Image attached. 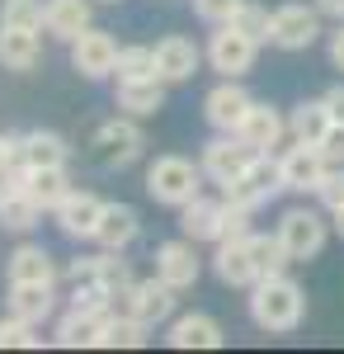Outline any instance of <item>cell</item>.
Segmentation results:
<instances>
[{"label": "cell", "instance_id": "42", "mask_svg": "<svg viewBox=\"0 0 344 354\" xmlns=\"http://www.w3.org/2000/svg\"><path fill=\"white\" fill-rule=\"evenodd\" d=\"M0 165H24V137L0 133Z\"/></svg>", "mask_w": 344, "mask_h": 354}, {"label": "cell", "instance_id": "9", "mask_svg": "<svg viewBox=\"0 0 344 354\" xmlns=\"http://www.w3.org/2000/svg\"><path fill=\"white\" fill-rule=\"evenodd\" d=\"M118 43L108 38V33H99V28H85L80 38H71V66H76L85 81H104V76H113L118 71Z\"/></svg>", "mask_w": 344, "mask_h": 354}, {"label": "cell", "instance_id": "44", "mask_svg": "<svg viewBox=\"0 0 344 354\" xmlns=\"http://www.w3.org/2000/svg\"><path fill=\"white\" fill-rule=\"evenodd\" d=\"M321 100H325V109H330V118H335V123H344V85H330V90H325Z\"/></svg>", "mask_w": 344, "mask_h": 354}, {"label": "cell", "instance_id": "37", "mask_svg": "<svg viewBox=\"0 0 344 354\" xmlns=\"http://www.w3.org/2000/svg\"><path fill=\"white\" fill-rule=\"evenodd\" d=\"M118 81H137V76H156V48H123L118 53Z\"/></svg>", "mask_w": 344, "mask_h": 354}, {"label": "cell", "instance_id": "8", "mask_svg": "<svg viewBox=\"0 0 344 354\" xmlns=\"http://www.w3.org/2000/svg\"><path fill=\"white\" fill-rule=\"evenodd\" d=\"M250 90L236 85V76H227L222 85H212L208 100H203V118H208L212 133H240V123H245V113H250Z\"/></svg>", "mask_w": 344, "mask_h": 354}, {"label": "cell", "instance_id": "46", "mask_svg": "<svg viewBox=\"0 0 344 354\" xmlns=\"http://www.w3.org/2000/svg\"><path fill=\"white\" fill-rule=\"evenodd\" d=\"M321 15H330V19H344V0H316Z\"/></svg>", "mask_w": 344, "mask_h": 354}, {"label": "cell", "instance_id": "10", "mask_svg": "<svg viewBox=\"0 0 344 354\" xmlns=\"http://www.w3.org/2000/svg\"><path fill=\"white\" fill-rule=\"evenodd\" d=\"M255 53H260V43L245 38L231 24H217V33L208 43V62H212V71H222V76H245L255 66Z\"/></svg>", "mask_w": 344, "mask_h": 354}, {"label": "cell", "instance_id": "19", "mask_svg": "<svg viewBox=\"0 0 344 354\" xmlns=\"http://www.w3.org/2000/svg\"><path fill=\"white\" fill-rule=\"evenodd\" d=\"M5 274H10V283H57V265L52 255L43 250V245H15L10 250V260H5Z\"/></svg>", "mask_w": 344, "mask_h": 354}, {"label": "cell", "instance_id": "18", "mask_svg": "<svg viewBox=\"0 0 344 354\" xmlns=\"http://www.w3.org/2000/svg\"><path fill=\"white\" fill-rule=\"evenodd\" d=\"M76 274H90V279H99V283L108 288V298H113V302H118V298H123V293H128V288L137 283V279H133V265L123 260V250H104V255L76 260V265H71V279H76Z\"/></svg>", "mask_w": 344, "mask_h": 354}, {"label": "cell", "instance_id": "34", "mask_svg": "<svg viewBox=\"0 0 344 354\" xmlns=\"http://www.w3.org/2000/svg\"><path fill=\"white\" fill-rule=\"evenodd\" d=\"M231 28H240L255 43H274V15H269L265 5H255V0H245L236 15H231Z\"/></svg>", "mask_w": 344, "mask_h": 354}, {"label": "cell", "instance_id": "32", "mask_svg": "<svg viewBox=\"0 0 344 354\" xmlns=\"http://www.w3.org/2000/svg\"><path fill=\"white\" fill-rule=\"evenodd\" d=\"M38 222H43V203L28 189L10 194V198L0 203V227H10V232H33Z\"/></svg>", "mask_w": 344, "mask_h": 354}, {"label": "cell", "instance_id": "47", "mask_svg": "<svg viewBox=\"0 0 344 354\" xmlns=\"http://www.w3.org/2000/svg\"><path fill=\"white\" fill-rule=\"evenodd\" d=\"M330 218H335V232H340V241H344V208H335Z\"/></svg>", "mask_w": 344, "mask_h": 354}, {"label": "cell", "instance_id": "23", "mask_svg": "<svg viewBox=\"0 0 344 354\" xmlns=\"http://www.w3.org/2000/svg\"><path fill=\"white\" fill-rule=\"evenodd\" d=\"M137 232H142L137 208H128V203H104V218H99L95 241L104 245V250H128V245L137 241Z\"/></svg>", "mask_w": 344, "mask_h": 354}, {"label": "cell", "instance_id": "39", "mask_svg": "<svg viewBox=\"0 0 344 354\" xmlns=\"http://www.w3.org/2000/svg\"><path fill=\"white\" fill-rule=\"evenodd\" d=\"M245 0H193V15L203 19V24H231V15H236Z\"/></svg>", "mask_w": 344, "mask_h": 354}, {"label": "cell", "instance_id": "17", "mask_svg": "<svg viewBox=\"0 0 344 354\" xmlns=\"http://www.w3.org/2000/svg\"><path fill=\"white\" fill-rule=\"evenodd\" d=\"M198 62H203V53H198L189 38H180V33H170V38H160V43H156V76H160L165 85L193 81Z\"/></svg>", "mask_w": 344, "mask_h": 354}, {"label": "cell", "instance_id": "16", "mask_svg": "<svg viewBox=\"0 0 344 354\" xmlns=\"http://www.w3.org/2000/svg\"><path fill=\"white\" fill-rule=\"evenodd\" d=\"M99 218H104V203H99L95 194H85V189H71L66 203L57 208V227H61L71 241H95Z\"/></svg>", "mask_w": 344, "mask_h": 354}, {"label": "cell", "instance_id": "36", "mask_svg": "<svg viewBox=\"0 0 344 354\" xmlns=\"http://www.w3.org/2000/svg\"><path fill=\"white\" fill-rule=\"evenodd\" d=\"M33 330H38L33 322H24V317H15V312H10V317L0 322V350H38L43 340H38Z\"/></svg>", "mask_w": 344, "mask_h": 354}, {"label": "cell", "instance_id": "48", "mask_svg": "<svg viewBox=\"0 0 344 354\" xmlns=\"http://www.w3.org/2000/svg\"><path fill=\"white\" fill-rule=\"evenodd\" d=\"M104 5H118V0H104Z\"/></svg>", "mask_w": 344, "mask_h": 354}, {"label": "cell", "instance_id": "4", "mask_svg": "<svg viewBox=\"0 0 344 354\" xmlns=\"http://www.w3.org/2000/svg\"><path fill=\"white\" fill-rule=\"evenodd\" d=\"M274 194H283V175H278V161H274V156H255L236 180L222 185V198H227V203H240V208H250V213H260Z\"/></svg>", "mask_w": 344, "mask_h": 354}, {"label": "cell", "instance_id": "20", "mask_svg": "<svg viewBox=\"0 0 344 354\" xmlns=\"http://www.w3.org/2000/svg\"><path fill=\"white\" fill-rule=\"evenodd\" d=\"M118 109L133 118H151L165 109V81L160 76H137V81H118Z\"/></svg>", "mask_w": 344, "mask_h": 354}, {"label": "cell", "instance_id": "43", "mask_svg": "<svg viewBox=\"0 0 344 354\" xmlns=\"http://www.w3.org/2000/svg\"><path fill=\"white\" fill-rule=\"evenodd\" d=\"M24 189V165H0V203Z\"/></svg>", "mask_w": 344, "mask_h": 354}, {"label": "cell", "instance_id": "40", "mask_svg": "<svg viewBox=\"0 0 344 354\" xmlns=\"http://www.w3.org/2000/svg\"><path fill=\"white\" fill-rule=\"evenodd\" d=\"M222 203H227V198H222ZM250 218H255L250 208L227 203V208H222V241H227V236H250Z\"/></svg>", "mask_w": 344, "mask_h": 354}, {"label": "cell", "instance_id": "30", "mask_svg": "<svg viewBox=\"0 0 344 354\" xmlns=\"http://www.w3.org/2000/svg\"><path fill=\"white\" fill-rule=\"evenodd\" d=\"M330 123H335V118H330V109H325V100H307V104H297V109H292L288 133L297 137V142H321Z\"/></svg>", "mask_w": 344, "mask_h": 354}, {"label": "cell", "instance_id": "6", "mask_svg": "<svg viewBox=\"0 0 344 354\" xmlns=\"http://www.w3.org/2000/svg\"><path fill=\"white\" fill-rule=\"evenodd\" d=\"M321 38V10L316 5H302V0H288L274 10V48L283 53H307Z\"/></svg>", "mask_w": 344, "mask_h": 354}, {"label": "cell", "instance_id": "31", "mask_svg": "<svg viewBox=\"0 0 344 354\" xmlns=\"http://www.w3.org/2000/svg\"><path fill=\"white\" fill-rule=\"evenodd\" d=\"M146 322H137L133 312H123V317H118V312H113V317H108V326H104V340H99V350H142V345H146Z\"/></svg>", "mask_w": 344, "mask_h": 354}, {"label": "cell", "instance_id": "41", "mask_svg": "<svg viewBox=\"0 0 344 354\" xmlns=\"http://www.w3.org/2000/svg\"><path fill=\"white\" fill-rule=\"evenodd\" d=\"M316 147H321V156H325L330 165H344V123H330Z\"/></svg>", "mask_w": 344, "mask_h": 354}, {"label": "cell", "instance_id": "2", "mask_svg": "<svg viewBox=\"0 0 344 354\" xmlns=\"http://www.w3.org/2000/svg\"><path fill=\"white\" fill-rule=\"evenodd\" d=\"M146 194L165 208H184L203 194V161L193 165L189 156H156L146 165Z\"/></svg>", "mask_w": 344, "mask_h": 354}, {"label": "cell", "instance_id": "11", "mask_svg": "<svg viewBox=\"0 0 344 354\" xmlns=\"http://www.w3.org/2000/svg\"><path fill=\"white\" fill-rule=\"evenodd\" d=\"M175 293L180 288H170L165 279H142V283H133L123 293V312H133L137 322H146V326H160V322L175 317Z\"/></svg>", "mask_w": 344, "mask_h": 354}, {"label": "cell", "instance_id": "38", "mask_svg": "<svg viewBox=\"0 0 344 354\" xmlns=\"http://www.w3.org/2000/svg\"><path fill=\"white\" fill-rule=\"evenodd\" d=\"M312 194L321 198V208H325V213L344 208V165H325V175H321V185Z\"/></svg>", "mask_w": 344, "mask_h": 354}, {"label": "cell", "instance_id": "15", "mask_svg": "<svg viewBox=\"0 0 344 354\" xmlns=\"http://www.w3.org/2000/svg\"><path fill=\"white\" fill-rule=\"evenodd\" d=\"M108 317H113V307H108V312H85V307H71V312L57 322V345H61V350H99Z\"/></svg>", "mask_w": 344, "mask_h": 354}, {"label": "cell", "instance_id": "28", "mask_svg": "<svg viewBox=\"0 0 344 354\" xmlns=\"http://www.w3.org/2000/svg\"><path fill=\"white\" fill-rule=\"evenodd\" d=\"M38 62V33L33 28H5L0 24V66L5 71H28Z\"/></svg>", "mask_w": 344, "mask_h": 354}, {"label": "cell", "instance_id": "14", "mask_svg": "<svg viewBox=\"0 0 344 354\" xmlns=\"http://www.w3.org/2000/svg\"><path fill=\"white\" fill-rule=\"evenodd\" d=\"M193 245L198 241H160L156 245V279H165L170 288H193L198 283V274H203V265H198V255H193Z\"/></svg>", "mask_w": 344, "mask_h": 354}, {"label": "cell", "instance_id": "25", "mask_svg": "<svg viewBox=\"0 0 344 354\" xmlns=\"http://www.w3.org/2000/svg\"><path fill=\"white\" fill-rule=\"evenodd\" d=\"M24 189L43 203V213H57L71 194V180H66V165H38V170H24Z\"/></svg>", "mask_w": 344, "mask_h": 354}, {"label": "cell", "instance_id": "1", "mask_svg": "<svg viewBox=\"0 0 344 354\" xmlns=\"http://www.w3.org/2000/svg\"><path fill=\"white\" fill-rule=\"evenodd\" d=\"M302 312H307V298H302V288L292 283L288 274L255 279V288H250V322L260 330L288 335V330L302 326Z\"/></svg>", "mask_w": 344, "mask_h": 354}, {"label": "cell", "instance_id": "3", "mask_svg": "<svg viewBox=\"0 0 344 354\" xmlns=\"http://www.w3.org/2000/svg\"><path fill=\"white\" fill-rule=\"evenodd\" d=\"M142 147H146V133L137 128V118H108L104 128H95L90 137V156L95 165H104V170H123V165H133L142 156Z\"/></svg>", "mask_w": 344, "mask_h": 354}, {"label": "cell", "instance_id": "22", "mask_svg": "<svg viewBox=\"0 0 344 354\" xmlns=\"http://www.w3.org/2000/svg\"><path fill=\"white\" fill-rule=\"evenodd\" d=\"M175 350H222V326L203 317V312H189V317H175L170 322V335H165Z\"/></svg>", "mask_w": 344, "mask_h": 354}, {"label": "cell", "instance_id": "27", "mask_svg": "<svg viewBox=\"0 0 344 354\" xmlns=\"http://www.w3.org/2000/svg\"><path fill=\"white\" fill-rule=\"evenodd\" d=\"M52 283H10V312L33 326H43L52 317Z\"/></svg>", "mask_w": 344, "mask_h": 354}, {"label": "cell", "instance_id": "13", "mask_svg": "<svg viewBox=\"0 0 344 354\" xmlns=\"http://www.w3.org/2000/svg\"><path fill=\"white\" fill-rule=\"evenodd\" d=\"M212 270L217 279L227 283V288H255V255H250V236H227V241H217V255H212Z\"/></svg>", "mask_w": 344, "mask_h": 354}, {"label": "cell", "instance_id": "45", "mask_svg": "<svg viewBox=\"0 0 344 354\" xmlns=\"http://www.w3.org/2000/svg\"><path fill=\"white\" fill-rule=\"evenodd\" d=\"M330 62H335V71H344V19H340V28L330 33Z\"/></svg>", "mask_w": 344, "mask_h": 354}, {"label": "cell", "instance_id": "24", "mask_svg": "<svg viewBox=\"0 0 344 354\" xmlns=\"http://www.w3.org/2000/svg\"><path fill=\"white\" fill-rule=\"evenodd\" d=\"M283 133H288V123H283V113L269 109V104H250V113H245V123H240V137L255 147V151H274L278 142H283Z\"/></svg>", "mask_w": 344, "mask_h": 354}, {"label": "cell", "instance_id": "35", "mask_svg": "<svg viewBox=\"0 0 344 354\" xmlns=\"http://www.w3.org/2000/svg\"><path fill=\"white\" fill-rule=\"evenodd\" d=\"M48 19V5H38V0H0V24L5 28H43Z\"/></svg>", "mask_w": 344, "mask_h": 354}, {"label": "cell", "instance_id": "21", "mask_svg": "<svg viewBox=\"0 0 344 354\" xmlns=\"http://www.w3.org/2000/svg\"><path fill=\"white\" fill-rule=\"evenodd\" d=\"M222 198H193L180 208V232H184L189 241H222Z\"/></svg>", "mask_w": 344, "mask_h": 354}, {"label": "cell", "instance_id": "29", "mask_svg": "<svg viewBox=\"0 0 344 354\" xmlns=\"http://www.w3.org/2000/svg\"><path fill=\"white\" fill-rule=\"evenodd\" d=\"M66 161H71L66 137L43 133V128L24 133V170H38V165H66Z\"/></svg>", "mask_w": 344, "mask_h": 354}, {"label": "cell", "instance_id": "7", "mask_svg": "<svg viewBox=\"0 0 344 354\" xmlns=\"http://www.w3.org/2000/svg\"><path fill=\"white\" fill-rule=\"evenodd\" d=\"M255 156H265V151H255L240 133H222L203 147V175H208L212 185H227V180H236Z\"/></svg>", "mask_w": 344, "mask_h": 354}, {"label": "cell", "instance_id": "33", "mask_svg": "<svg viewBox=\"0 0 344 354\" xmlns=\"http://www.w3.org/2000/svg\"><path fill=\"white\" fill-rule=\"evenodd\" d=\"M250 255H255V270H260V279H265V274H288V265H292V255H288V245L278 241V232H274V236H265V232H250Z\"/></svg>", "mask_w": 344, "mask_h": 354}, {"label": "cell", "instance_id": "26", "mask_svg": "<svg viewBox=\"0 0 344 354\" xmlns=\"http://www.w3.org/2000/svg\"><path fill=\"white\" fill-rule=\"evenodd\" d=\"M43 28H48L52 38H61V43L80 38V33L90 28V0H48V19H43Z\"/></svg>", "mask_w": 344, "mask_h": 354}, {"label": "cell", "instance_id": "5", "mask_svg": "<svg viewBox=\"0 0 344 354\" xmlns=\"http://www.w3.org/2000/svg\"><path fill=\"white\" fill-rule=\"evenodd\" d=\"M330 227H335V222H325L321 213H312V208H288V213L278 218V241L288 245L292 265H302V260H316L321 250H325Z\"/></svg>", "mask_w": 344, "mask_h": 354}, {"label": "cell", "instance_id": "12", "mask_svg": "<svg viewBox=\"0 0 344 354\" xmlns=\"http://www.w3.org/2000/svg\"><path fill=\"white\" fill-rule=\"evenodd\" d=\"M325 156H321L316 142H292L288 151L278 156V175H283V189L292 194H307L321 185V175H325Z\"/></svg>", "mask_w": 344, "mask_h": 354}]
</instances>
